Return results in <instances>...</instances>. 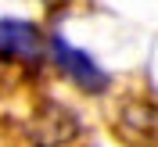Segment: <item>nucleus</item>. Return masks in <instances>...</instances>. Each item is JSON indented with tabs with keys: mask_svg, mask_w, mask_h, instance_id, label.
Returning a JSON list of instances; mask_svg holds the SVG:
<instances>
[{
	"mask_svg": "<svg viewBox=\"0 0 158 147\" xmlns=\"http://www.w3.org/2000/svg\"><path fill=\"white\" fill-rule=\"evenodd\" d=\"M47 54H50V61L58 65V72L69 79L76 90H83V93H104V90L111 86L108 72L101 68L86 50L72 47L65 36H50L47 39Z\"/></svg>",
	"mask_w": 158,
	"mask_h": 147,
	"instance_id": "obj_1",
	"label": "nucleus"
},
{
	"mask_svg": "<svg viewBox=\"0 0 158 147\" xmlns=\"http://www.w3.org/2000/svg\"><path fill=\"white\" fill-rule=\"evenodd\" d=\"M115 129L133 147H158V104H151V100H126L118 108Z\"/></svg>",
	"mask_w": 158,
	"mask_h": 147,
	"instance_id": "obj_2",
	"label": "nucleus"
},
{
	"mask_svg": "<svg viewBox=\"0 0 158 147\" xmlns=\"http://www.w3.org/2000/svg\"><path fill=\"white\" fill-rule=\"evenodd\" d=\"M0 58L36 65L43 58V36L32 22L22 18H0Z\"/></svg>",
	"mask_w": 158,
	"mask_h": 147,
	"instance_id": "obj_3",
	"label": "nucleus"
}]
</instances>
